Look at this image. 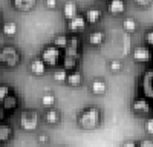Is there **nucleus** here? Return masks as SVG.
<instances>
[{
  "label": "nucleus",
  "mask_w": 153,
  "mask_h": 147,
  "mask_svg": "<svg viewBox=\"0 0 153 147\" xmlns=\"http://www.w3.org/2000/svg\"><path fill=\"white\" fill-rule=\"evenodd\" d=\"M78 124L84 130H94L101 124V110L98 107H87L78 115Z\"/></svg>",
  "instance_id": "f257e3e1"
},
{
  "label": "nucleus",
  "mask_w": 153,
  "mask_h": 147,
  "mask_svg": "<svg viewBox=\"0 0 153 147\" xmlns=\"http://www.w3.org/2000/svg\"><path fill=\"white\" fill-rule=\"evenodd\" d=\"M19 61H20V52L17 51V48L8 45L0 49V63L5 65L6 68L17 66Z\"/></svg>",
  "instance_id": "f03ea898"
},
{
  "label": "nucleus",
  "mask_w": 153,
  "mask_h": 147,
  "mask_svg": "<svg viewBox=\"0 0 153 147\" xmlns=\"http://www.w3.org/2000/svg\"><path fill=\"white\" fill-rule=\"evenodd\" d=\"M40 58L46 63V66H57L61 60V49H58L55 45H48L42 51Z\"/></svg>",
  "instance_id": "7ed1b4c3"
},
{
  "label": "nucleus",
  "mask_w": 153,
  "mask_h": 147,
  "mask_svg": "<svg viewBox=\"0 0 153 147\" xmlns=\"http://www.w3.org/2000/svg\"><path fill=\"white\" fill-rule=\"evenodd\" d=\"M20 126L23 130L32 132L38 127V115L32 110H25V112L20 115Z\"/></svg>",
  "instance_id": "20e7f679"
},
{
  "label": "nucleus",
  "mask_w": 153,
  "mask_h": 147,
  "mask_svg": "<svg viewBox=\"0 0 153 147\" xmlns=\"http://www.w3.org/2000/svg\"><path fill=\"white\" fill-rule=\"evenodd\" d=\"M132 110L138 115H147L149 112H152V106L146 98H136L132 103Z\"/></svg>",
  "instance_id": "39448f33"
},
{
  "label": "nucleus",
  "mask_w": 153,
  "mask_h": 147,
  "mask_svg": "<svg viewBox=\"0 0 153 147\" xmlns=\"http://www.w3.org/2000/svg\"><path fill=\"white\" fill-rule=\"evenodd\" d=\"M78 52H80V42L78 39H69V43L68 46L63 49V55L65 57H72V58H78Z\"/></svg>",
  "instance_id": "423d86ee"
},
{
  "label": "nucleus",
  "mask_w": 153,
  "mask_h": 147,
  "mask_svg": "<svg viewBox=\"0 0 153 147\" xmlns=\"http://www.w3.org/2000/svg\"><path fill=\"white\" fill-rule=\"evenodd\" d=\"M86 17L84 16H76V17H74L72 20H69V23H68V28H69V31L71 32H81V31H84L86 29Z\"/></svg>",
  "instance_id": "0eeeda50"
},
{
  "label": "nucleus",
  "mask_w": 153,
  "mask_h": 147,
  "mask_svg": "<svg viewBox=\"0 0 153 147\" xmlns=\"http://www.w3.org/2000/svg\"><path fill=\"white\" fill-rule=\"evenodd\" d=\"M133 58L139 63H144V61H149L152 58V51L149 49V46H138L133 49Z\"/></svg>",
  "instance_id": "6e6552de"
},
{
  "label": "nucleus",
  "mask_w": 153,
  "mask_h": 147,
  "mask_svg": "<svg viewBox=\"0 0 153 147\" xmlns=\"http://www.w3.org/2000/svg\"><path fill=\"white\" fill-rule=\"evenodd\" d=\"M107 11L112 16H121L126 12V2L124 0H110L107 3Z\"/></svg>",
  "instance_id": "1a4fd4ad"
},
{
  "label": "nucleus",
  "mask_w": 153,
  "mask_h": 147,
  "mask_svg": "<svg viewBox=\"0 0 153 147\" xmlns=\"http://www.w3.org/2000/svg\"><path fill=\"white\" fill-rule=\"evenodd\" d=\"M63 16H65V19H66L68 22L78 16V6H76V3L72 2V0L66 2L65 5H63Z\"/></svg>",
  "instance_id": "9d476101"
},
{
  "label": "nucleus",
  "mask_w": 153,
  "mask_h": 147,
  "mask_svg": "<svg viewBox=\"0 0 153 147\" xmlns=\"http://www.w3.org/2000/svg\"><path fill=\"white\" fill-rule=\"evenodd\" d=\"M84 17H86V22L89 24H95V23H98L101 20L103 12H101V9H98V8H89L84 12Z\"/></svg>",
  "instance_id": "9b49d317"
},
{
  "label": "nucleus",
  "mask_w": 153,
  "mask_h": 147,
  "mask_svg": "<svg viewBox=\"0 0 153 147\" xmlns=\"http://www.w3.org/2000/svg\"><path fill=\"white\" fill-rule=\"evenodd\" d=\"M46 63L42 60V58H34L31 61V65H29V69L31 72L34 74V75H43V74L46 72Z\"/></svg>",
  "instance_id": "f8f14e48"
},
{
  "label": "nucleus",
  "mask_w": 153,
  "mask_h": 147,
  "mask_svg": "<svg viewBox=\"0 0 153 147\" xmlns=\"http://www.w3.org/2000/svg\"><path fill=\"white\" fill-rule=\"evenodd\" d=\"M37 3V0H12V5L17 11H22V12H28L31 11Z\"/></svg>",
  "instance_id": "ddd939ff"
},
{
  "label": "nucleus",
  "mask_w": 153,
  "mask_h": 147,
  "mask_svg": "<svg viewBox=\"0 0 153 147\" xmlns=\"http://www.w3.org/2000/svg\"><path fill=\"white\" fill-rule=\"evenodd\" d=\"M19 104V100H17V95L14 92H9L6 97H5V100H3V110H14Z\"/></svg>",
  "instance_id": "4468645a"
},
{
  "label": "nucleus",
  "mask_w": 153,
  "mask_h": 147,
  "mask_svg": "<svg viewBox=\"0 0 153 147\" xmlns=\"http://www.w3.org/2000/svg\"><path fill=\"white\" fill-rule=\"evenodd\" d=\"M87 42L91 46H100L104 42V32L103 31H92L87 35Z\"/></svg>",
  "instance_id": "2eb2a0df"
},
{
  "label": "nucleus",
  "mask_w": 153,
  "mask_h": 147,
  "mask_svg": "<svg viewBox=\"0 0 153 147\" xmlns=\"http://www.w3.org/2000/svg\"><path fill=\"white\" fill-rule=\"evenodd\" d=\"M91 91L95 95H103L107 91V84H106L104 80H94L92 84H91Z\"/></svg>",
  "instance_id": "dca6fc26"
},
{
  "label": "nucleus",
  "mask_w": 153,
  "mask_h": 147,
  "mask_svg": "<svg viewBox=\"0 0 153 147\" xmlns=\"http://www.w3.org/2000/svg\"><path fill=\"white\" fill-rule=\"evenodd\" d=\"M71 86H80L83 83V75L80 71H71L68 74V80H66Z\"/></svg>",
  "instance_id": "f3484780"
},
{
  "label": "nucleus",
  "mask_w": 153,
  "mask_h": 147,
  "mask_svg": "<svg viewBox=\"0 0 153 147\" xmlns=\"http://www.w3.org/2000/svg\"><path fill=\"white\" fill-rule=\"evenodd\" d=\"M11 92V88L8 84H2L0 86V120H3L5 117V110H3V100H5V97Z\"/></svg>",
  "instance_id": "a211bd4d"
},
{
  "label": "nucleus",
  "mask_w": 153,
  "mask_h": 147,
  "mask_svg": "<svg viewBox=\"0 0 153 147\" xmlns=\"http://www.w3.org/2000/svg\"><path fill=\"white\" fill-rule=\"evenodd\" d=\"M12 137V129L9 124H3L0 122V143H5Z\"/></svg>",
  "instance_id": "6ab92c4d"
},
{
  "label": "nucleus",
  "mask_w": 153,
  "mask_h": 147,
  "mask_svg": "<svg viewBox=\"0 0 153 147\" xmlns=\"http://www.w3.org/2000/svg\"><path fill=\"white\" fill-rule=\"evenodd\" d=\"M123 28L127 31V32H135L138 29V22L132 17H127L123 20Z\"/></svg>",
  "instance_id": "aec40b11"
},
{
  "label": "nucleus",
  "mask_w": 153,
  "mask_h": 147,
  "mask_svg": "<svg viewBox=\"0 0 153 147\" xmlns=\"http://www.w3.org/2000/svg\"><path fill=\"white\" fill-rule=\"evenodd\" d=\"M2 31L5 35H16L17 34V23L16 22H6L3 23V26H2Z\"/></svg>",
  "instance_id": "412c9836"
},
{
  "label": "nucleus",
  "mask_w": 153,
  "mask_h": 147,
  "mask_svg": "<svg viewBox=\"0 0 153 147\" xmlns=\"http://www.w3.org/2000/svg\"><path fill=\"white\" fill-rule=\"evenodd\" d=\"M45 120L49 122V124H55V122H58V120H60L58 110H55V109H49V110H46Z\"/></svg>",
  "instance_id": "4be33fe9"
},
{
  "label": "nucleus",
  "mask_w": 153,
  "mask_h": 147,
  "mask_svg": "<svg viewBox=\"0 0 153 147\" xmlns=\"http://www.w3.org/2000/svg\"><path fill=\"white\" fill-rule=\"evenodd\" d=\"M68 43H69V39H68L66 35H57L52 45H55L58 49H65L68 46Z\"/></svg>",
  "instance_id": "5701e85b"
},
{
  "label": "nucleus",
  "mask_w": 153,
  "mask_h": 147,
  "mask_svg": "<svg viewBox=\"0 0 153 147\" xmlns=\"http://www.w3.org/2000/svg\"><path fill=\"white\" fill-rule=\"evenodd\" d=\"M68 74H69V72H68L65 68H61V69H57V71L54 72L52 77H54L55 81H66V80H68Z\"/></svg>",
  "instance_id": "b1692460"
},
{
  "label": "nucleus",
  "mask_w": 153,
  "mask_h": 147,
  "mask_svg": "<svg viewBox=\"0 0 153 147\" xmlns=\"http://www.w3.org/2000/svg\"><path fill=\"white\" fill-rule=\"evenodd\" d=\"M54 103H55V97H54L52 94H45V95L42 97V104H43L45 107H52Z\"/></svg>",
  "instance_id": "393cba45"
},
{
  "label": "nucleus",
  "mask_w": 153,
  "mask_h": 147,
  "mask_svg": "<svg viewBox=\"0 0 153 147\" xmlns=\"http://www.w3.org/2000/svg\"><path fill=\"white\" fill-rule=\"evenodd\" d=\"M110 71L112 72H120L121 69H123V63L121 61H118V60H113V61H110Z\"/></svg>",
  "instance_id": "a878e982"
},
{
  "label": "nucleus",
  "mask_w": 153,
  "mask_h": 147,
  "mask_svg": "<svg viewBox=\"0 0 153 147\" xmlns=\"http://www.w3.org/2000/svg\"><path fill=\"white\" fill-rule=\"evenodd\" d=\"M144 129L149 135H153V117H149L146 120V124H144Z\"/></svg>",
  "instance_id": "bb28decb"
},
{
  "label": "nucleus",
  "mask_w": 153,
  "mask_h": 147,
  "mask_svg": "<svg viewBox=\"0 0 153 147\" xmlns=\"http://www.w3.org/2000/svg\"><path fill=\"white\" fill-rule=\"evenodd\" d=\"M144 39H146V43H147L149 46H153V28H152L150 31H147V32H146Z\"/></svg>",
  "instance_id": "cd10ccee"
},
{
  "label": "nucleus",
  "mask_w": 153,
  "mask_h": 147,
  "mask_svg": "<svg viewBox=\"0 0 153 147\" xmlns=\"http://www.w3.org/2000/svg\"><path fill=\"white\" fill-rule=\"evenodd\" d=\"M152 2H153V0H135V3H136L138 6H141V8H147V6H150Z\"/></svg>",
  "instance_id": "c85d7f7f"
},
{
  "label": "nucleus",
  "mask_w": 153,
  "mask_h": 147,
  "mask_svg": "<svg viewBox=\"0 0 153 147\" xmlns=\"http://www.w3.org/2000/svg\"><path fill=\"white\" fill-rule=\"evenodd\" d=\"M138 147H153V141L152 140H143V141H139L138 143Z\"/></svg>",
  "instance_id": "c756f323"
},
{
  "label": "nucleus",
  "mask_w": 153,
  "mask_h": 147,
  "mask_svg": "<svg viewBox=\"0 0 153 147\" xmlns=\"http://www.w3.org/2000/svg\"><path fill=\"white\" fill-rule=\"evenodd\" d=\"M46 6L49 9H55L57 8V0H46Z\"/></svg>",
  "instance_id": "7c9ffc66"
},
{
  "label": "nucleus",
  "mask_w": 153,
  "mask_h": 147,
  "mask_svg": "<svg viewBox=\"0 0 153 147\" xmlns=\"http://www.w3.org/2000/svg\"><path fill=\"white\" fill-rule=\"evenodd\" d=\"M121 147H138V144L135 141H126V143H123Z\"/></svg>",
  "instance_id": "2f4dec72"
},
{
  "label": "nucleus",
  "mask_w": 153,
  "mask_h": 147,
  "mask_svg": "<svg viewBox=\"0 0 153 147\" xmlns=\"http://www.w3.org/2000/svg\"><path fill=\"white\" fill-rule=\"evenodd\" d=\"M38 141L40 143H48V137L45 133H42V135H38Z\"/></svg>",
  "instance_id": "473e14b6"
},
{
  "label": "nucleus",
  "mask_w": 153,
  "mask_h": 147,
  "mask_svg": "<svg viewBox=\"0 0 153 147\" xmlns=\"http://www.w3.org/2000/svg\"><path fill=\"white\" fill-rule=\"evenodd\" d=\"M0 26H3V23H2V16H0Z\"/></svg>",
  "instance_id": "72a5a7b5"
}]
</instances>
